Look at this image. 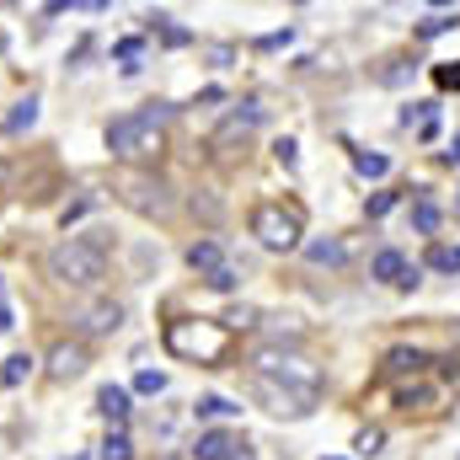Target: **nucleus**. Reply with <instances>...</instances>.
<instances>
[{
    "mask_svg": "<svg viewBox=\"0 0 460 460\" xmlns=\"http://www.w3.org/2000/svg\"><path fill=\"white\" fill-rule=\"evenodd\" d=\"M204 284H209V289H220V295H230V289H235V284H241V279H235V268H215V273H209V279H204Z\"/></svg>",
    "mask_w": 460,
    "mask_h": 460,
    "instance_id": "obj_32",
    "label": "nucleus"
},
{
    "mask_svg": "<svg viewBox=\"0 0 460 460\" xmlns=\"http://www.w3.org/2000/svg\"><path fill=\"white\" fill-rule=\"evenodd\" d=\"M380 450H385V434H380V429H358V434H353V456L375 460Z\"/></svg>",
    "mask_w": 460,
    "mask_h": 460,
    "instance_id": "obj_23",
    "label": "nucleus"
},
{
    "mask_svg": "<svg viewBox=\"0 0 460 460\" xmlns=\"http://www.w3.org/2000/svg\"><path fill=\"white\" fill-rule=\"evenodd\" d=\"M118 327H123V305H118V300H92V305L75 316L81 343H86V338H113Z\"/></svg>",
    "mask_w": 460,
    "mask_h": 460,
    "instance_id": "obj_9",
    "label": "nucleus"
},
{
    "mask_svg": "<svg viewBox=\"0 0 460 460\" xmlns=\"http://www.w3.org/2000/svg\"><path fill=\"white\" fill-rule=\"evenodd\" d=\"M429 268H434V273H460V246L434 241V246H429Z\"/></svg>",
    "mask_w": 460,
    "mask_h": 460,
    "instance_id": "obj_20",
    "label": "nucleus"
},
{
    "mask_svg": "<svg viewBox=\"0 0 460 460\" xmlns=\"http://www.w3.org/2000/svg\"><path fill=\"white\" fill-rule=\"evenodd\" d=\"M369 273H375L380 284H402V279H407V257H402V252H375Z\"/></svg>",
    "mask_w": 460,
    "mask_h": 460,
    "instance_id": "obj_16",
    "label": "nucleus"
},
{
    "mask_svg": "<svg viewBox=\"0 0 460 460\" xmlns=\"http://www.w3.org/2000/svg\"><path fill=\"white\" fill-rule=\"evenodd\" d=\"M32 123H38V97L27 92V97H22V102H16V108L5 113V134H27Z\"/></svg>",
    "mask_w": 460,
    "mask_h": 460,
    "instance_id": "obj_18",
    "label": "nucleus"
},
{
    "mask_svg": "<svg viewBox=\"0 0 460 460\" xmlns=\"http://www.w3.org/2000/svg\"><path fill=\"white\" fill-rule=\"evenodd\" d=\"M241 450H246V439H241V434H230V429H204V434H199V445H193L188 456H193V460H235Z\"/></svg>",
    "mask_w": 460,
    "mask_h": 460,
    "instance_id": "obj_11",
    "label": "nucleus"
},
{
    "mask_svg": "<svg viewBox=\"0 0 460 460\" xmlns=\"http://www.w3.org/2000/svg\"><path fill=\"white\" fill-rule=\"evenodd\" d=\"M439 161H445V166H460V139L450 145V150H445V155H439Z\"/></svg>",
    "mask_w": 460,
    "mask_h": 460,
    "instance_id": "obj_40",
    "label": "nucleus"
},
{
    "mask_svg": "<svg viewBox=\"0 0 460 460\" xmlns=\"http://www.w3.org/2000/svg\"><path fill=\"white\" fill-rule=\"evenodd\" d=\"M305 257L316 262V268H343L348 262V246L338 235H327V241H305Z\"/></svg>",
    "mask_w": 460,
    "mask_h": 460,
    "instance_id": "obj_15",
    "label": "nucleus"
},
{
    "mask_svg": "<svg viewBox=\"0 0 460 460\" xmlns=\"http://www.w3.org/2000/svg\"><path fill=\"white\" fill-rule=\"evenodd\" d=\"M423 364H429V353H423V348H391V353H385V364H380V375L402 380V375H423Z\"/></svg>",
    "mask_w": 460,
    "mask_h": 460,
    "instance_id": "obj_13",
    "label": "nucleus"
},
{
    "mask_svg": "<svg viewBox=\"0 0 460 460\" xmlns=\"http://www.w3.org/2000/svg\"><path fill=\"white\" fill-rule=\"evenodd\" d=\"M439 220H445V215H439L434 204H418V209H412V226H418V235H434V230H439Z\"/></svg>",
    "mask_w": 460,
    "mask_h": 460,
    "instance_id": "obj_29",
    "label": "nucleus"
},
{
    "mask_svg": "<svg viewBox=\"0 0 460 460\" xmlns=\"http://www.w3.org/2000/svg\"><path fill=\"white\" fill-rule=\"evenodd\" d=\"M252 396L273 418H289V423H300V418L316 412V391H300V385H284V380H268V375H252Z\"/></svg>",
    "mask_w": 460,
    "mask_h": 460,
    "instance_id": "obj_6",
    "label": "nucleus"
},
{
    "mask_svg": "<svg viewBox=\"0 0 460 460\" xmlns=\"http://www.w3.org/2000/svg\"><path fill=\"white\" fill-rule=\"evenodd\" d=\"M92 204H97V199H92V193H86V199H75V204H70V209H65V215H59V220H65V230L75 226V220H86V215H92Z\"/></svg>",
    "mask_w": 460,
    "mask_h": 460,
    "instance_id": "obj_33",
    "label": "nucleus"
},
{
    "mask_svg": "<svg viewBox=\"0 0 460 460\" xmlns=\"http://www.w3.org/2000/svg\"><path fill=\"white\" fill-rule=\"evenodd\" d=\"M418 139H439V118H434V113L418 123Z\"/></svg>",
    "mask_w": 460,
    "mask_h": 460,
    "instance_id": "obj_39",
    "label": "nucleus"
},
{
    "mask_svg": "<svg viewBox=\"0 0 460 460\" xmlns=\"http://www.w3.org/2000/svg\"><path fill=\"white\" fill-rule=\"evenodd\" d=\"M252 364H257V375L284 380V385H300V391H316V385H322V375H316L300 353H289V348H257Z\"/></svg>",
    "mask_w": 460,
    "mask_h": 460,
    "instance_id": "obj_7",
    "label": "nucleus"
},
{
    "mask_svg": "<svg viewBox=\"0 0 460 460\" xmlns=\"http://www.w3.org/2000/svg\"><path fill=\"white\" fill-rule=\"evenodd\" d=\"M49 279L65 284V289H97L108 279V252L92 246L86 235H70L49 252Z\"/></svg>",
    "mask_w": 460,
    "mask_h": 460,
    "instance_id": "obj_2",
    "label": "nucleus"
},
{
    "mask_svg": "<svg viewBox=\"0 0 460 460\" xmlns=\"http://www.w3.org/2000/svg\"><path fill=\"white\" fill-rule=\"evenodd\" d=\"M450 27H460L456 16H429V22H418V38H445Z\"/></svg>",
    "mask_w": 460,
    "mask_h": 460,
    "instance_id": "obj_31",
    "label": "nucleus"
},
{
    "mask_svg": "<svg viewBox=\"0 0 460 460\" xmlns=\"http://www.w3.org/2000/svg\"><path fill=\"white\" fill-rule=\"evenodd\" d=\"M375 81H380V86H407V81H412V65H407V59H385V65L375 70Z\"/></svg>",
    "mask_w": 460,
    "mask_h": 460,
    "instance_id": "obj_22",
    "label": "nucleus"
},
{
    "mask_svg": "<svg viewBox=\"0 0 460 460\" xmlns=\"http://www.w3.org/2000/svg\"><path fill=\"white\" fill-rule=\"evenodd\" d=\"M134 391H139V396H161V391H166V375H161V369H139V375H134Z\"/></svg>",
    "mask_w": 460,
    "mask_h": 460,
    "instance_id": "obj_28",
    "label": "nucleus"
},
{
    "mask_svg": "<svg viewBox=\"0 0 460 460\" xmlns=\"http://www.w3.org/2000/svg\"><path fill=\"white\" fill-rule=\"evenodd\" d=\"M289 38H295V32H289V27H284V32H268V38H262V43H257V49H284V43H289Z\"/></svg>",
    "mask_w": 460,
    "mask_h": 460,
    "instance_id": "obj_37",
    "label": "nucleus"
},
{
    "mask_svg": "<svg viewBox=\"0 0 460 460\" xmlns=\"http://www.w3.org/2000/svg\"><path fill=\"white\" fill-rule=\"evenodd\" d=\"M193 215H204V220H220V199H199V193H193Z\"/></svg>",
    "mask_w": 460,
    "mask_h": 460,
    "instance_id": "obj_34",
    "label": "nucleus"
},
{
    "mask_svg": "<svg viewBox=\"0 0 460 460\" xmlns=\"http://www.w3.org/2000/svg\"><path fill=\"white\" fill-rule=\"evenodd\" d=\"M273 155H279V166H284V172H295V166H300V145H295V139H273Z\"/></svg>",
    "mask_w": 460,
    "mask_h": 460,
    "instance_id": "obj_30",
    "label": "nucleus"
},
{
    "mask_svg": "<svg viewBox=\"0 0 460 460\" xmlns=\"http://www.w3.org/2000/svg\"><path fill=\"white\" fill-rule=\"evenodd\" d=\"M0 182H5V161H0Z\"/></svg>",
    "mask_w": 460,
    "mask_h": 460,
    "instance_id": "obj_43",
    "label": "nucleus"
},
{
    "mask_svg": "<svg viewBox=\"0 0 460 460\" xmlns=\"http://www.w3.org/2000/svg\"><path fill=\"white\" fill-rule=\"evenodd\" d=\"M188 268H193V273H204V279H209L215 268H226V252H220V241H215V235H199V241L188 246Z\"/></svg>",
    "mask_w": 460,
    "mask_h": 460,
    "instance_id": "obj_12",
    "label": "nucleus"
},
{
    "mask_svg": "<svg viewBox=\"0 0 460 460\" xmlns=\"http://www.w3.org/2000/svg\"><path fill=\"white\" fill-rule=\"evenodd\" d=\"M113 193L134 209V215H145V220H166V215L177 209L172 182H166V177H155V172H123Z\"/></svg>",
    "mask_w": 460,
    "mask_h": 460,
    "instance_id": "obj_5",
    "label": "nucleus"
},
{
    "mask_svg": "<svg viewBox=\"0 0 460 460\" xmlns=\"http://www.w3.org/2000/svg\"><path fill=\"white\" fill-rule=\"evenodd\" d=\"M86 364H92V348L81 343V338H65V343L49 348V380H59V385H70L75 375H86Z\"/></svg>",
    "mask_w": 460,
    "mask_h": 460,
    "instance_id": "obj_8",
    "label": "nucleus"
},
{
    "mask_svg": "<svg viewBox=\"0 0 460 460\" xmlns=\"http://www.w3.org/2000/svg\"><path fill=\"white\" fill-rule=\"evenodd\" d=\"M161 460H188V456H161Z\"/></svg>",
    "mask_w": 460,
    "mask_h": 460,
    "instance_id": "obj_42",
    "label": "nucleus"
},
{
    "mask_svg": "<svg viewBox=\"0 0 460 460\" xmlns=\"http://www.w3.org/2000/svg\"><path fill=\"white\" fill-rule=\"evenodd\" d=\"M257 123H262V108H257V102H241V108H235V113H230L226 123L215 128V134H209V145H215V150H230V145H246Z\"/></svg>",
    "mask_w": 460,
    "mask_h": 460,
    "instance_id": "obj_10",
    "label": "nucleus"
},
{
    "mask_svg": "<svg viewBox=\"0 0 460 460\" xmlns=\"http://www.w3.org/2000/svg\"><path fill=\"white\" fill-rule=\"evenodd\" d=\"M70 460H81V456H70Z\"/></svg>",
    "mask_w": 460,
    "mask_h": 460,
    "instance_id": "obj_45",
    "label": "nucleus"
},
{
    "mask_svg": "<svg viewBox=\"0 0 460 460\" xmlns=\"http://www.w3.org/2000/svg\"><path fill=\"white\" fill-rule=\"evenodd\" d=\"M32 364H38L32 353H11V358H0V391H16V385L32 375Z\"/></svg>",
    "mask_w": 460,
    "mask_h": 460,
    "instance_id": "obj_17",
    "label": "nucleus"
},
{
    "mask_svg": "<svg viewBox=\"0 0 460 460\" xmlns=\"http://www.w3.org/2000/svg\"><path fill=\"white\" fill-rule=\"evenodd\" d=\"M396 407L402 412H429L434 407V385H402L396 391Z\"/></svg>",
    "mask_w": 460,
    "mask_h": 460,
    "instance_id": "obj_19",
    "label": "nucleus"
},
{
    "mask_svg": "<svg viewBox=\"0 0 460 460\" xmlns=\"http://www.w3.org/2000/svg\"><path fill=\"white\" fill-rule=\"evenodd\" d=\"M418 284H423V268H418V262H407V279H402L396 289H418Z\"/></svg>",
    "mask_w": 460,
    "mask_h": 460,
    "instance_id": "obj_38",
    "label": "nucleus"
},
{
    "mask_svg": "<svg viewBox=\"0 0 460 460\" xmlns=\"http://www.w3.org/2000/svg\"><path fill=\"white\" fill-rule=\"evenodd\" d=\"M456 418H460V412H456Z\"/></svg>",
    "mask_w": 460,
    "mask_h": 460,
    "instance_id": "obj_46",
    "label": "nucleus"
},
{
    "mask_svg": "<svg viewBox=\"0 0 460 460\" xmlns=\"http://www.w3.org/2000/svg\"><path fill=\"white\" fill-rule=\"evenodd\" d=\"M193 412H199L204 423H215V418H230V412H235V402H226V396H199Z\"/></svg>",
    "mask_w": 460,
    "mask_h": 460,
    "instance_id": "obj_25",
    "label": "nucleus"
},
{
    "mask_svg": "<svg viewBox=\"0 0 460 460\" xmlns=\"http://www.w3.org/2000/svg\"><path fill=\"white\" fill-rule=\"evenodd\" d=\"M16 327V311H11V300H5V284H0V338Z\"/></svg>",
    "mask_w": 460,
    "mask_h": 460,
    "instance_id": "obj_36",
    "label": "nucleus"
},
{
    "mask_svg": "<svg viewBox=\"0 0 460 460\" xmlns=\"http://www.w3.org/2000/svg\"><path fill=\"white\" fill-rule=\"evenodd\" d=\"M252 235H257L268 252H295V246H305V215H300V204L262 199V204L252 209Z\"/></svg>",
    "mask_w": 460,
    "mask_h": 460,
    "instance_id": "obj_4",
    "label": "nucleus"
},
{
    "mask_svg": "<svg viewBox=\"0 0 460 460\" xmlns=\"http://www.w3.org/2000/svg\"><path fill=\"white\" fill-rule=\"evenodd\" d=\"M322 460H343V456H322Z\"/></svg>",
    "mask_w": 460,
    "mask_h": 460,
    "instance_id": "obj_44",
    "label": "nucleus"
},
{
    "mask_svg": "<svg viewBox=\"0 0 460 460\" xmlns=\"http://www.w3.org/2000/svg\"><path fill=\"white\" fill-rule=\"evenodd\" d=\"M102 460H134V445H128L123 429H113V434L102 439Z\"/></svg>",
    "mask_w": 460,
    "mask_h": 460,
    "instance_id": "obj_27",
    "label": "nucleus"
},
{
    "mask_svg": "<svg viewBox=\"0 0 460 460\" xmlns=\"http://www.w3.org/2000/svg\"><path fill=\"white\" fill-rule=\"evenodd\" d=\"M235 460H252V450H241V456H235Z\"/></svg>",
    "mask_w": 460,
    "mask_h": 460,
    "instance_id": "obj_41",
    "label": "nucleus"
},
{
    "mask_svg": "<svg viewBox=\"0 0 460 460\" xmlns=\"http://www.w3.org/2000/svg\"><path fill=\"white\" fill-rule=\"evenodd\" d=\"M166 113H172L166 102H150L139 113L113 118L108 123V155L134 166V172H150L161 161V150H166Z\"/></svg>",
    "mask_w": 460,
    "mask_h": 460,
    "instance_id": "obj_1",
    "label": "nucleus"
},
{
    "mask_svg": "<svg viewBox=\"0 0 460 460\" xmlns=\"http://www.w3.org/2000/svg\"><path fill=\"white\" fill-rule=\"evenodd\" d=\"M139 54H145V38H118V43H113V59L123 65V75H134V70H139Z\"/></svg>",
    "mask_w": 460,
    "mask_h": 460,
    "instance_id": "obj_21",
    "label": "nucleus"
},
{
    "mask_svg": "<svg viewBox=\"0 0 460 460\" xmlns=\"http://www.w3.org/2000/svg\"><path fill=\"white\" fill-rule=\"evenodd\" d=\"M97 412H102L113 429H123V418H128V391H123V385H102V391H97Z\"/></svg>",
    "mask_w": 460,
    "mask_h": 460,
    "instance_id": "obj_14",
    "label": "nucleus"
},
{
    "mask_svg": "<svg viewBox=\"0 0 460 460\" xmlns=\"http://www.w3.org/2000/svg\"><path fill=\"white\" fill-rule=\"evenodd\" d=\"M161 343L172 358H188V364H220L230 348V332L220 322H199V316H177V322H166V332H161Z\"/></svg>",
    "mask_w": 460,
    "mask_h": 460,
    "instance_id": "obj_3",
    "label": "nucleus"
},
{
    "mask_svg": "<svg viewBox=\"0 0 460 460\" xmlns=\"http://www.w3.org/2000/svg\"><path fill=\"white\" fill-rule=\"evenodd\" d=\"M391 204H396V193H375V199H369V220H380V215H391Z\"/></svg>",
    "mask_w": 460,
    "mask_h": 460,
    "instance_id": "obj_35",
    "label": "nucleus"
},
{
    "mask_svg": "<svg viewBox=\"0 0 460 460\" xmlns=\"http://www.w3.org/2000/svg\"><path fill=\"white\" fill-rule=\"evenodd\" d=\"M257 322H262V311H257V305H235V311H230L220 327H226V332H252Z\"/></svg>",
    "mask_w": 460,
    "mask_h": 460,
    "instance_id": "obj_24",
    "label": "nucleus"
},
{
    "mask_svg": "<svg viewBox=\"0 0 460 460\" xmlns=\"http://www.w3.org/2000/svg\"><path fill=\"white\" fill-rule=\"evenodd\" d=\"M353 172H358V177H385L391 161H385V155H369V150H353Z\"/></svg>",
    "mask_w": 460,
    "mask_h": 460,
    "instance_id": "obj_26",
    "label": "nucleus"
}]
</instances>
